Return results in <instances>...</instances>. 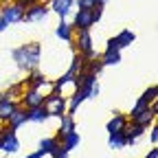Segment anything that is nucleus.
Instances as JSON below:
<instances>
[{"label":"nucleus","instance_id":"nucleus-1","mask_svg":"<svg viewBox=\"0 0 158 158\" xmlns=\"http://www.w3.org/2000/svg\"><path fill=\"white\" fill-rule=\"evenodd\" d=\"M11 57L13 62L20 70H35L40 68V64H42V46H40V42H29V44H22L11 51Z\"/></svg>","mask_w":158,"mask_h":158},{"label":"nucleus","instance_id":"nucleus-2","mask_svg":"<svg viewBox=\"0 0 158 158\" xmlns=\"http://www.w3.org/2000/svg\"><path fill=\"white\" fill-rule=\"evenodd\" d=\"M46 112L51 116H57V118H62L64 114H68V97H64L62 92H55L51 90L48 94H44V103Z\"/></svg>","mask_w":158,"mask_h":158},{"label":"nucleus","instance_id":"nucleus-3","mask_svg":"<svg viewBox=\"0 0 158 158\" xmlns=\"http://www.w3.org/2000/svg\"><path fill=\"white\" fill-rule=\"evenodd\" d=\"M24 11H27V7H22L20 2L13 0V2H7V5L0 7V20H5L7 27L9 24H18V22L24 20Z\"/></svg>","mask_w":158,"mask_h":158},{"label":"nucleus","instance_id":"nucleus-4","mask_svg":"<svg viewBox=\"0 0 158 158\" xmlns=\"http://www.w3.org/2000/svg\"><path fill=\"white\" fill-rule=\"evenodd\" d=\"M22 86L24 88H35V90H40V92H44V88L51 92L53 90V84H51V79H46V75L42 73V70H29L27 73V77L22 79ZM46 94V92H44Z\"/></svg>","mask_w":158,"mask_h":158},{"label":"nucleus","instance_id":"nucleus-5","mask_svg":"<svg viewBox=\"0 0 158 158\" xmlns=\"http://www.w3.org/2000/svg\"><path fill=\"white\" fill-rule=\"evenodd\" d=\"M48 13H51L48 2H46V0H42V2H35V5H31V7H27L22 22H44V20L48 18Z\"/></svg>","mask_w":158,"mask_h":158},{"label":"nucleus","instance_id":"nucleus-6","mask_svg":"<svg viewBox=\"0 0 158 158\" xmlns=\"http://www.w3.org/2000/svg\"><path fill=\"white\" fill-rule=\"evenodd\" d=\"M156 114H158V103L154 101L147 110H143V112H138V114H134L132 118H130V123H134V125H138V127H152L154 123H156Z\"/></svg>","mask_w":158,"mask_h":158},{"label":"nucleus","instance_id":"nucleus-7","mask_svg":"<svg viewBox=\"0 0 158 158\" xmlns=\"http://www.w3.org/2000/svg\"><path fill=\"white\" fill-rule=\"evenodd\" d=\"M73 29L75 31H90L94 27L92 20V9H77V13L73 15Z\"/></svg>","mask_w":158,"mask_h":158},{"label":"nucleus","instance_id":"nucleus-8","mask_svg":"<svg viewBox=\"0 0 158 158\" xmlns=\"http://www.w3.org/2000/svg\"><path fill=\"white\" fill-rule=\"evenodd\" d=\"M73 88L75 90H86V92H92V88L97 86V75L94 73H88V70H81L73 77Z\"/></svg>","mask_w":158,"mask_h":158},{"label":"nucleus","instance_id":"nucleus-9","mask_svg":"<svg viewBox=\"0 0 158 158\" xmlns=\"http://www.w3.org/2000/svg\"><path fill=\"white\" fill-rule=\"evenodd\" d=\"M18 103L22 106V108H27V110L37 108V106L44 103V92H40V90H35V88H24L22 97L18 99Z\"/></svg>","mask_w":158,"mask_h":158},{"label":"nucleus","instance_id":"nucleus-10","mask_svg":"<svg viewBox=\"0 0 158 158\" xmlns=\"http://www.w3.org/2000/svg\"><path fill=\"white\" fill-rule=\"evenodd\" d=\"M48 9L64 20V18H68L70 11L75 9V0H48Z\"/></svg>","mask_w":158,"mask_h":158},{"label":"nucleus","instance_id":"nucleus-11","mask_svg":"<svg viewBox=\"0 0 158 158\" xmlns=\"http://www.w3.org/2000/svg\"><path fill=\"white\" fill-rule=\"evenodd\" d=\"M29 121V112H27V108H22V106H18L15 110H13V114L9 116V121H7V125L11 127V130H20L24 123Z\"/></svg>","mask_w":158,"mask_h":158},{"label":"nucleus","instance_id":"nucleus-12","mask_svg":"<svg viewBox=\"0 0 158 158\" xmlns=\"http://www.w3.org/2000/svg\"><path fill=\"white\" fill-rule=\"evenodd\" d=\"M127 123H130L127 114H123V112H114V116L108 121L106 130H108V134H116V132H123Z\"/></svg>","mask_w":158,"mask_h":158},{"label":"nucleus","instance_id":"nucleus-13","mask_svg":"<svg viewBox=\"0 0 158 158\" xmlns=\"http://www.w3.org/2000/svg\"><path fill=\"white\" fill-rule=\"evenodd\" d=\"M20 103H18V99H2L0 101V123H7L9 121V116L13 114V110L18 108Z\"/></svg>","mask_w":158,"mask_h":158},{"label":"nucleus","instance_id":"nucleus-14","mask_svg":"<svg viewBox=\"0 0 158 158\" xmlns=\"http://www.w3.org/2000/svg\"><path fill=\"white\" fill-rule=\"evenodd\" d=\"M55 35H57L59 40H64V42L73 44V40H75V29H73V24H70V22L62 20V22L57 24V29H55Z\"/></svg>","mask_w":158,"mask_h":158},{"label":"nucleus","instance_id":"nucleus-15","mask_svg":"<svg viewBox=\"0 0 158 158\" xmlns=\"http://www.w3.org/2000/svg\"><path fill=\"white\" fill-rule=\"evenodd\" d=\"M86 99H90V92H86V90H75V92L68 97V114H75V110L81 106Z\"/></svg>","mask_w":158,"mask_h":158},{"label":"nucleus","instance_id":"nucleus-16","mask_svg":"<svg viewBox=\"0 0 158 158\" xmlns=\"http://www.w3.org/2000/svg\"><path fill=\"white\" fill-rule=\"evenodd\" d=\"M143 134H145V127H138V125H134V123H127L125 130H123V136H125V143H127V145H134Z\"/></svg>","mask_w":158,"mask_h":158},{"label":"nucleus","instance_id":"nucleus-17","mask_svg":"<svg viewBox=\"0 0 158 158\" xmlns=\"http://www.w3.org/2000/svg\"><path fill=\"white\" fill-rule=\"evenodd\" d=\"M59 121H62V123H59V130H57V136H55L57 141H59L62 136H66V134H70V132H75V130H77L73 114H64L62 118H59Z\"/></svg>","mask_w":158,"mask_h":158},{"label":"nucleus","instance_id":"nucleus-18","mask_svg":"<svg viewBox=\"0 0 158 158\" xmlns=\"http://www.w3.org/2000/svg\"><path fill=\"white\" fill-rule=\"evenodd\" d=\"M27 112H29V121H31V123H46L48 118H51V114L46 112V108H44V106L31 108V110H27Z\"/></svg>","mask_w":158,"mask_h":158},{"label":"nucleus","instance_id":"nucleus-19","mask_svg":"<svg viewBox=\"0 0 158 158\" xmlns=\"http://www.w3.org/2000/svg\"><path fill=\"white\" fill-rule=\"evenodd\" d=\"M79 143H81V136H79V132H77V130L59 138V145H62V147H64L66 152H73V149H75V147H77Z\"/></svg>","mask_w":158,"mask_h":158},{"label":"nucleus","instance_id":"nucleus-20","mask_svg":"<svg viewBox=\"0 0 158 158\" xmlns=\"http://www.w3.org/2000/svg\"><path fill=\"white\" fill-rule=\"evenodd\" d=\"M86 70V57L81 53H75L73 59H70V66H68V73L70 75H77V73H81Z\"/></svg>","mask_w":158,"mask_h":158},{"label":"nucleus","instance_id":"nucleus-21","mask_svg":"<svg viewBox=\"0 0 158 158\" xmlns=\"http://www.w3.org/2000/svg\"><path fill=\"white\" fill-rule=\"evenodd\" d=\"M116 37V42H118V46L121 48H125V46H132V42L136 40V33L134 31H130V29H123L118 35H114Z\"/></svg>","mask_w":158,"mask_h":158},{"label":"nucleus","instance_id":"nucleus-22","mask_svg":"<svg viewBox=\"0 0 158 158\" xmlns=\"http://www.w3.org/2000/svg\"><path fill=\"white\" fill-rule=\"evenodd\" d=\"M57 138L55 136H46V138H42V141H40V152H42V156H48L55 147H57Z\"/></svg>","mask_w":158,"mask_h":158},{"label":"nucleus","instance_id":"nucleus-23","mask_svg":"<svg viewBox=\"0 0 158 158\" xmlns=\"http://www.w3.org/2000/svg\"><path fill=\"white\" fill-rule=\"evenodd\" d=\"M108 145H110L112 149H123V147H127V143H125V136H123V132L110 134V136H108Z\"/></svg>","mask_w":158,"mask_h":158},{"label":"nucleus","instance_id":"nucleus-24","mask_svg":"<svg viewBox=\"0 0 158 158\" xmlns=\"http://www.w3.org/2000/svg\"><path fill=\"white\" fill-rule=\"evenodd\" d=\"M22 92H24V86H22V81H15V84H11V86L7 88L5 97H7V99H20V97H22Z\"/></svg>","mask_w":158,"mask_h":158},{"label":"nucleus","instance_id":"nucleus-25","mask_svg":"<svg viewBox=\"0 0 158 158\" xmlns=\"http://www.w3.org/2000/svg\"><path fill=\"white\" fill-rule=\"evenodd\" d=\"M99 59H101L103 66H116L121 62V53H103V55H99Z\"/></svg>","mask_w":158,"mask_h":158},{"label":"nucleus","instance_id":"nucleus-26","mask_svg":"<svg viewBox=\"0 0 158 158\" xmlns=\"http://www.w3.org/2000/svg\"><path fill=\"white\" fill-rule=\"evenodd\" d=\"M149 106H152V103H147V101H145L143 97H138V99H136V103H134V106H132V110H130V114H127V118H132L134 114H138V112H143V110H147Z\"/></svg>","mask_w":158,"mask_h":158},{"label":"nucleus","instance_id":"nucleus-27","mask_svg":"<svg viewBox=\"0 0 158 158\" xmlns=\"http://www.w3.org/2000/svg\"><path fill=\"white\" fill-rule=\"evenodd\" d=\"M106 66L101 64V59H99V57H94V59H90V62H86V70L88 73H94L97 77H99V73H101Z\"/></svg>","mask_w":158,"mask_h":158},{"label":"nucleus","instance_id":"nucleus-28","mask_svg":"<svg viewBox=\"0 0 158 158\" xmlns=\"http://www.w3.org/2000/svg\"><path fill=\"white\" fill-rule=\"evenodd\" d=\"M141 97L145 99L147 103H154V101H156V97H158V86H156V84H152V86H149V88H147Z\"/></svg>","mask_w":158,"mask_h":158},{"label":"nucleus","instance_id":"nucleus-29","mask_svg":"<svg viewBox=\"0 0 158 158\" xmlns=\"http://www.w3.org/2000/svg\"><path fill=\"white\" fill-rule=\"evenodd\" d=\"M103 53H121V46H118L116 37H110V40H108V44H106V51H103Z\"/></svg>","mask_w":158,"mask_h":158},{"label":"nucleus","instance_id":"nucleus-30","mask_svg":"<svg viewBox=\"0 0 158 158\" xmlns=\"http://www.w3.org/2000/svg\"><path fill=\"white\" fill-rule=\"evenodd\" d=\"M75 7H79V9H94L97 0H75Z\"/></svg>","mask_w":158,"mask_h":158},{"label":"nucleus","instance_id":"nucleus-31","mask_svg":"<svg viewBox=\"0 0 158 158\" xmlns=\"http://www.w3.org/2000/svg\"><path fill=\"white\" fill-rule=\"evenodd\" d=\"M48 156H51V158H68V152H66V149H64L62 145L57 143V147H55V149H53V152H51Z\"/></svg>","mask_w":158,"mask_h":158},{"label":"nucleus","instance_id":"nucleus-32","mask_svg":"<svg viewBox=\"0 0 158 158\" xmlns=\"http://www.w3.org/2000/svg\"><path fill=\"white\" fill-rule=\"evenodd\" d=\"M101 15H103V7H101V5H97V7L92 9V20H94V24L99 22V20H101Z\"/></svg>","mask_w":158,"mask_h":158},{"label":"nucleus","instance_id":"nucleus-33","mask_svg":"<svg viewBox=\"0 0 158 158\" xmlns=\"http://www.w3.org/2000/svg\"><path fill=\"white\" fill-rule=\"evenodd\" d=\"M149 141H152V145L156 147V143H158V127H156V125H152V130H149Z\"/></svg>","mask_w":158,"mask_h":158},{"label":"nucleus","instance_id":"nucleus-34","mask_svg":"<svg viewBox=\"0 0 158 158\" xmlns=\"http://www.w3.org/2000/svg\"><path fill=\"white\" fill-rule=\"evenodd\" d=\"M15 2H20L22 7H31V5H35V2H42V0H15Z\"/></svg>","mask_w":158,"mask_h":158},{"label":"nucleus","instance_id":"nucleus-35","mask_svg":"<svg viewBox=\"0 0 158 158\" xmlns=\"http://www.w3.org/2000/svg\"><path fill=\"white\" fill-rule=\"evenodd\" d=\"M145 158H158V147H152V149L145 154Z\"/></svg>","mask_w":158,"mask_h":158},{"label":"nucleus","instance_id":"nucleus-36","mask_svg":"<svg viewBox=\"0 0 158 158\" xmlns=\"http://www.w3.org/2000/svg\"><path fill=\"white\" fill-rule=\"evenodd\" d=\"M24 158H42V152H40V149H37V152H31V154H27Z\"/></svg>","mask_w":158,"mask_h":158},{"label":"nucleus","instance_id":"nucleus-37","mask_svg":"<svg viewBox=\"0 0 158 158\" xmlns=\"http://www.w3.org/2000/svg\"><path fill=\"white\" fill-rule=\"evenodd\" d=\"M5 29H7V22H5V20H0V33H2Z\"/></svg>","mask_w":158,"mask_h":158},{"label":"nucleus","instance_id":"nucleus-38","mask_svg":"<svg viewBox=\"0 0 158 158\" xmlns=\"http://www.w3.org/2000/svg\"><path fill=\"white\" fill-rule=\"evenodd\" d=\"M97 5H101V7H103V5H106V0H97Z\"/></svg>","mask_w":158,"mask_h":158},{"label":"nucleus","instance_id":"nucleus-39","mask_svg":"<svg viewBox=\"0 0 158 158\" xmlns=\"http://www.w3.org/2000/svg\"><path fill=\"white\" fill-rule=\"evenodd\" d=\"M2 99H5V92H0V101H2Z\"/></svg>","mask_w":158,"mask_h":158}]
</instances>
